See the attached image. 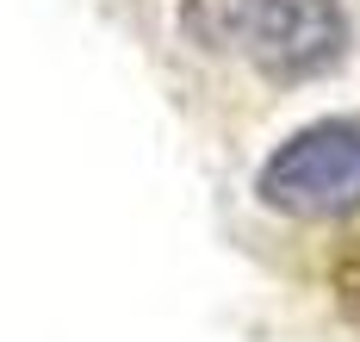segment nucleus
Returning a JSON list of instances; mask_svg holds the SVG:
<instances>
[{
    "label": "nucleus",
    "mask_w": 360,
    "mask_h": 342,
    "mask_svg": "<svg viewBox=\"0 0 360 342\" xmlns=\"http://www.w3.org/2000/svg\"><path fill=\"white\" fill-rule=\"evenodd\" d=\"M255 193H261L267 212L304 218V224L354 218L360 212V113L298 125L286 144L261 162Z\"/></svg>",
    "instance_id": "obj_1"
},
{
    "label": "nucleus",
    "mask_w": 360,
    "mask_h": 342,
    "mask_svg": "<svg viewBox=\"0 0 360 342\" xmlns=\"http://www.w3.org/2000/svg\"><path fill=\"white\" fill-rule=\"evenodd\" d=\"M348 38H354V25H348L342 0H267V13H261L243 56L267 81L292 87V81L329 75L348 56Z\"/></svg>",
    "instance_id": "obj_2"
},
{
    "label": "nucleus",
    "mask_w": 360,
    "mask_h": 342,
    "mask_svg": "<svg viewBox=\"0 0 360 342\" xmlns=\"http://www.w3.org/2000/svg\"><path fill=\"white\" fill-rule=\"evenodd\" d=\"M267 0H180V32L205 56H243Z\"/></svg>",
    "instance_id": "obj_3"
},
{
    "label": "nucleus",
    "mask_w": 360,
    "mask_h": 342,
    "mask_svg": "<svg viewBox=\"0 0 360 342\" xmlns=\"http://www.w3.org/2000/svg\"><path fill=\"white\" fill-rule=\"evenodd\" d=\"M335 305H342V311L360 324V236L342 249V255H335Z\"/></svg>",
    "instance_id": "obj_4"
}]
</instances>
